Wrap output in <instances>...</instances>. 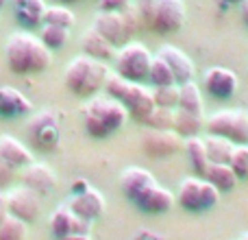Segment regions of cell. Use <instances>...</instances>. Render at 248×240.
<instances>
[{
	"label": "cell",
	"instance_id": "34",
	"mask_svg": "<svg viewBox=\"0 0 248 240\" xmlns=\"http://www.w3.org/2000/svg\"><path fill=\"white\" fill-rule=\"evenodd\" d=\"M153 96H155V105H159V107L176 109L179 107V83H174V86L155 87Z\"/></svg>",
	"mask_w": 248,
	"mask_h": 240
},
{
	"label": "cell",
	"instance_id": "38",
	"mask_svg": "<svg viewBox=\"0 0 248 240\" xmlns=\"http://www.w3.org/2000/svg\"><path fill=\"white\" fill-rule=\"evenodd\" d=\"M16 168L9 166V164L0 162V192H2L4 188H9V186L13 184V179H16Z\"/></svg>",
	"mask_w": 248,
	"mask_h": 240
},
{
	"label": "cell",
	"instance_id": "42",
	"mask_svg": "<svg viewBox=\"0 0 248 240\" xmlns=\"http://www.w3.org/2000/svg\"><path fill=\"white\" fill-rule=\"evenodd\" d=\"M87 188H90V184H87L85 179H77V181H72V188H70V192L78 194V192H83V190H87Z\"/></svg>",
	"mask_w": 248,
	"mask_h": 240
},
{
	"label": "cell",
	"instance_id": "24",
	"mask_svg": "<svg viewBox=\"0 0 248 240\" xmlns=\"http://www.w3.org/2000/svg\"><path fill=\"white\" fill-rule=\"evenodd\" d=\"M183 151L189 159V166L194 168V175L202 177L209 166V157H207V146H205V137L201 136H192L183 140Z\"/></svg>",
	"mask_w": 248,
	"mask_h": 240
},
{
	"label": "cell",
	"instance_id": "48",
	"mask_svg": "<svg viewBox=\"0 0 248 240\" xmlns=\"http://www.w3.org/2000/svg\"><path fill=\"white\" fill-rule=\"evenodd\" d=\"M4 4H7V0H0V9H2V7H4Z\"/></svg>",
	"mask_w": 248,
	"mask_h": 240
},
{
	"label": "cell",
	"instance_id": "8",
	"mask_svg": "<svg viewBox=\"0 0 248 240\" xmlns=\"http://www.w3.org/2000/svg\"><path fill=\"white\" fill-rule=\"evenodd\" d=\"M205 129L211 136H220L235 144H248V114L244 109H222L205 120Z\"/></svg>",
	"mask_w": 248,
	"mask_h": 240
},
{
	"label": "cell",
	"instance_id": "2",
	"mask_svg": "<svg viewBox=\"0 0 248 240\" xmlns=\"http://www.w3.org/2000/svg\"><path fill=\"white\" fill-rule=\"evenodd\" d=\"M109 77V68L105 61H98L90 55H78L65 66L63 81L70 94L78 99H92L100 90H105V83Z\"/></svg>",
	"mask_w": 248,
	"mask_h": 240
},
{
	"label": "cell",
	"instance_id": "3",
	"mask_svg": "<svg viewBox=\"0 0 248 240\" xmlns=\"http://www.w3.org/2000/svg\"><path fill=\"white\" fill-rule=\"evenodd\" d=\"M128 120V112L120 101L111 99V96H92L90 103L83 109V122H85V131L96 140L109 137L113 131L124 127Z\"/></svg>",
	"mask_w": 248,
	"mask_h": 240
},
{
	"label": "cell",
	"instance_id": "12",
	"mask_svg": "<svg viewBox=\"0 0 248 240\" xmlns=\"http://www.w3.org/2000/svg\"><path fill=\"white\" fill-rule=\"evenodd\" d=\"M237 74L222 66H214L205 72V90L211 99L229 101L237 92Z\"/></svg>",
	"mask_w": 248,
	"mask_h": 240
},
{
	"label": "cell",
	"instance_id": "19",
	"mask_svg": "<svg viewBox=\"0 0 248 240\" xmlns=\"http://www.w3.org/2000/svg\"><path fill=\"white\" fill-rule=\"evenodd\" d=\"M157 55L161 57L168 66H170V70H172V74H174V79H176V83H179V86H181V83L192 81V77H194V61L189 59V57L185 55L181 48L172 46V44H166V46L159 48Z\"/></svg>",
	"mask_w": 248,
	"mask_h": 240
},
{
	"label": "cell",
	"instance_id": "31",
	"mask_svg": "<svg viewBox=\"0 0 248 240\" xmlns=\"http://www.w3.org/2000/svg\"><path fill=\"white\" fill-rule=\"evenodd\" d=\"M29 236V223L9 214L0 223V240H26Z\"/></svg>",
	"mask_w": 248,
	"mask_h": 240
},
{
	"label": "cell",
	"instance_id": "44",
	"mask_svg": "<svg viewBox=\"0 0 248 240\" xmlns=\"http://www.w3.org/2000/svg\"><path fill=\"white\" fill-rule=\"evenodd\" d=\"M242 17H244V24L248 29V0H246V2H242Z\"/></svg>",
	"mask_w": 248,
	"mask_h": 240
},
{
	"label": "cell",
	"instance_id": "25",
	"mask_svg": "<svg viewBox=\"0 0 248 240\" xmlns=\"http://www.w3.org/2000/svg\"><path fill=\"white\" fill-rule=\"evenodd\" d=\"M205 146H207L209 162H216V164H229L233 151H235V142L227 140V137H220V136H211V133H207Z\"/></svg>",
	"mask_w": 248,
	"mask_h": 240
},
{
	"label": "cell",
	"instance_id": "4",
	"mask_svg": "<svg viewBox=\"0 0 248 240\" xmlns=\"http://www.w3.org/2000/svg\"><path fill=\"white\" fill-rule=\"evenodd\" d=\"M105 90L111 99L120 101L126 107L128 116L137 122H144L148 118V114L155 109V96L153 90L144 86V83H135V81H126L124 77H120L118 72L109 74Z\"/></svg>",
	"mask_w": 248,
	"mask_h": 240
},
{
	"label": "cell",
	"instance_id": "7",
	"mask_svg": "<svg viewBox=\"0 0 248 240\" xmlns=\"http://www.w3.org/2000/svg\"><path fill=\"white\" fill-rule=\"evenodd\" d=\"M26 137L39 153H52L59 144V118L50 109L33 114L26 122Z\"/></svg>",
	"mask_w": 248,
	"mask_h": 240
},
{
	"label": "cell",
	"instance_id": "1",
	"mask_svg": "<svg viewBox=\"0 0 248 240\" xmlns=\"http://www.w3.org/2000/svg\"><path fill=\"white\" fill-rule=\"evenodd\" d=\"M4 59L13 74L31 77V74H42L50 68L52 51H48L42 39L31 31H16L9 35L4 44Z\"/></svg>",
	"mask_w": 248,
	"mask_h": 240
},
{
	"label": "cell",
	"instance_id": "18",
	"mask_svg": "<svg viewBox=\"0 0 248 240\" xmlns=\"http://www.w3.org/2000/svg\"><path fill=\"white\" fill-rule=\"evenodd\" d=\"M153 184H157L155 177H153V172L146 171V168H140V166L126 168V171L122 172V179H120L124 197H126L131 203H135Z\"/></svg>",
	"mask_w": 248,
	"mask_h": 240
},
{
	"label": "cell",
	"instance_id": "15",
	"mask_svg": "<svg viewBox=\"0 0 248 240\" xmlns=\"http://www.w3.org/2000/svg\"><path fill=\"white\" fill-rule=\"evenodd\" d=\"M92 223L83 221L70 210V206H59L50 216V232L55 238H63L68 234H90Z\"/></svg>",
	"mask_w": 248,
	"mask_h": 240
},
{
	"label": "cell",
	"instance_id": "23",
	"mask_svg": "<svg viewBox=\"0 0 248 240\" xmlns=\"http://www.w3.org/2000/svg\"><path fill=\"white\" fill-rule=\"evenodd\" d=\"M202 179H207L209 184H214L220 192H231L233 188L237 186L240 177L235 175V171L231 168V164H216V162H209L207 166L205 175Z\"/></svg>",
	"mask_w": 248,
	"mask_h": 240
},
{
	"label": "cell",
	"instance_id": "30",
	"mask_svg": "<svg viewBox=\"0 0 248 240\" xmlns=\"http://www.w3.org/2000/svg\"><path fill=\"white\" fill-rule=\"evenodd\" d=\"M68 29H61V26H52V24H42V33H39V39L44 42V46L48 51H59L68 44Z\"/></svg>",
	"mask_w": 248,
	"mask_h": 240
},
{
	"label": "cell",
	"instance_id": "46",
	"mask_svg": "<svg viewBox=\"0 0 248 240\" xmlns=\"http://www.w3.org/2000/svg\"><path fill=\"white\" fill-rule=\"evenodd\" d=\"M59 2H63V4H74V2H81V0H59Z\"/></svg>",
	"mask_w": 248,
	"mask_h": 240
},
{
	"label": "cell",
	"instance_id": "14",
	"mask_svg": "<svg viewBox=\"0 0 248 240\" xmlns=\"http://www.w3.org/2000/svg\"><path fill=\"white\" fill-rule=\"evenodd\" d=\"M70 210L83 221H90L94 223L96 219H100L105 212V197L98 192L96 188H87L78 194H72V199L68 201Z\"/></svg>",
	"mask_w": 248,
	"mask_h": 240
},
{
	"label": "cell",
	"instance_id": "22",
	"mask_svg": "<svg viewBox=\"0 0 248 240\" xmlns=\"http://www.w3.org/2000/svg\"><path fill=\"white\" fill-rule=\"evenodd\" d=\"M0 162L20 171L33 162V153L13 136H0Z\"/></svg>",
	"mask_w": 248,
	"mask_h": 240
},
{
	"label": "cell",
	"instance_id": "20",
	"mask_svg": "<svg viewBox=\"0 0 248 240\" xmlns=\"http://www.w3.org/2000/svg\"><path fill=\"white\" fill-rule=\"evenodd\" d=\"M33 112V103L13 86H0V118H20Z\"/></svg>",
	"mask_w": 248,
	"mask_h": 240
},
{
	"label": "cell",
	"instance_id": "5",
	"mask_svg": "<svg viewBox=\"0 0 248 240\" xmlns=\"http://www.w3.org/2000/svg\"><path fill=\"white\" fill-rule=\"evenodd\" d=\"M220 194L222 192H220L214 184H209L207 179L194 175V177H187V179L181 181L179 190H176V203H179L185 212L202 214V212L218 206Z\"/></svg>",
	"mask_w": 248,
	"mask_h": 240
},
{
	"label": "cell",
	"instance_id": "10",
	"mask_svg": "<svg viewBox=\"0 0 248 240\" xmlns=\"http://www.w3.org/2000/svg\"><path fill=\"white\" fill-rule=\"evenodd\" d=\"M185 24V4L183 0H159L155 7L153 20H150V31L161 35H170L181 31Z\"/></svg>",
	"mask_w": 248,
	"mask_h": 240
},
{
	"label": "cell",
	"instance_id": "27",
	"mask_svg": "<svg viewBox=\"0 0 248 240\" xmlns=\"http://www.w3.org/2000/svg\"><path fill=\"white\" fill-rule=\"evenodd\" d=\"M202 94L201 87L196 86V81H187L179 86V107L183 112H192V114H202Z\"/></svg>",
	"mask_w": 248,
	"mask_h": 240
},
{
	"label": "cell",
	"instance_id": "11",
	"mask_svg": "<svg viewBox=\"0 0 248 240\" xmlns=\"http://www.w3.org/2000/svg\"><path fill=\"white\" fill-rule=\"evenodd\" d=\"M7 201H9V214L24 221V223H35L39 212H42L39 194H35L26 186H20V188H13L11 192H7Z\"/></svg>",
	"mask_w": 248,
	"mask_h": 240
},
{
	"label": "cell",
	"instance_id": "39",
	"mask_svg": "<svg viewBox=\"0 0 248 240\" xmlns=\"http://www.w3.org/2000/svg\"><path fill=\"white\" fill-rule=\"evenodd\" d=\"M131 4V0H98L100 11H124Z\"/></svg>",
	"mask_w": 248,
	"mask_h": 240
},
{
	"label": "cell",
	"instance_id": "9",
	"mask_svg": "<svg viewBox=\"0 0 248 240\" xmlns=\"http://www.w3.org/2000/svg\"><path fill=\"white\" fill-rule=\"evenodd\" d=\"M183 149V137L174 129H146L141 136V151L150 159H168Z\"/></svg>",
	"mask_w": 248,
	"mask_h": 240
},
{
	"label": "cell",
	"instance_id": "13",
	"mask_svg": "<svg viewBox=\"0 0 248 240\" xmlns=\"http://www.w3.org/2000/svg\"><path fill=\"white\" fill-rule=\"evenodd\" d=\"M94 26L100 35H103L107 42H111L116 48H120L126 44V39L131 37L124 26V20H122V13L120 11H100L94 16Z\"/></svg>",
	"mask_w": 248,
	"mask_h": 240
},
{
	"label": "cell",
	"instance_id": "37",
	"mask_svg": "<svg viewBox=\"0 0 248 240\" xmlns=\"http://www.w3.org/2000/svg\"><path fill=\"white\" fill-rule=\"evenodd\" d=\"M159 0H137V11H140V17H141V24L144 26H150V20H153V13H155V7H157Z\"/></svg>",
	"mask_w": 248,
	"mask_h": 240
},
{
	"label": "cell",
	"instance_id": "21",
	"mask_svg": "<svg viewBox=\"0 0 248 240\" xmlns=\"http://www.w3.org/2000/svg\"><path fill=\"white\" fill-rule=\"evenodd\" d=\"M81 48H83V52H85V55L94 57V59H98V61L116 59V52H118V48L113 46L111 42H107V39H105L103 35L94 29V26H90V29L83 31Z\"/></svg>",
	"mask_w": 248,
	"mask_h": 240
},
{
	"label": "cell",
	"instance_id": "16",
	"mask_svg": "<svg viewBox=\"0 0 248 240\" xmlns=\"http://www.w3.org/2000/svg\"><path fill=\"white\" fill-rule=\"evenodd\" d=\"M57 184V177L46 164L31 162L29 166L22 168V186H26L29 190H33L39 197H46L52 192Z\"/></svg>",
	"mask_w": 248,
	"mask_h": 240
},
{
	"label": "cell",
	"instance_id": "32",
	"mask_svg": "<svg viewBox=\"0 0 248 240\" xmlns=\"http://www.w3.org/2000/svg\"><path fill=\"white\" fill-rule=\"evenodd\" d=\"M74 13L68 7H46L44 11V20L42 24H52V26H61V29H72L74 26Z\"/></svg>",
	"mask_w": 248,
	"mask_h": 240
},
{
	"label": "cell",
	"instance_id": "26",
	"mask_svg": "<svg viewBox=\"0 0 248 240\" xmlns=\"http://www.w3.org/2000/svg\"><path fill=\"white\" fill-rule=\"evenodd\" d=\"M205 127V118L202 114H192V112H183V109H176L174 114V131L179 133L181 137H192L198 136Z\"/></svg>",
	"mask_w": 248,
	"mask_h": 240
},
{
	"label": "cell",
	"instance_id": "33",
	"mask_svg": "<svg viewBox=\"0 0 248 240\" xmlns=\"http://www.w3.org/2000/svg\"><path fill=\"white\" fill-rule=\"evenodd\" d=\"M174 114H176V109L155 105V109L148 114V118L141 124H146L148 129H174Z\"/></svg>",
	"mask_w": 248,
	"mask_h": 240
},
{
	"label": "cell",
	"instance_id": "43",
	"mask_svg": "<svg viewBox=\"0 0 248 240\" xmlns=\"http://www.w3.org/2000/svg\"><path fill=\"white\" fill-rule=\"evenodd\" d=\"M57 240H92L90 234H68V236H63V238H57Z\"/></svg>",
	"mask_w": 248,
	"mask_h": 240
},
{
	"label": "cell",
	"instance_id": "36",
	"mask_svg": "<svg viewBox=\"0 0 248 240\" xmlns=\"http://www.w3.org/2000/svg\"><path fill=\"white\" fill-rule=\"evenodd\" d=\"M122 13V20H124V26H126L128 35H135L137 31H140L141 26V17H140V11H137V7H133V4H128Z\"/></svg>",
	"mask_w": 248,
	"mask_h": 240
},
{
	"label": "cell",
	"instance_id": "41",
	"mask_svg": "<svg viewBox=\"0 0 248 240\" xmlns=\"http://www.w3.org/2000/svg\"><path fill=\"white\" fill-rule=\"evenodd\" d=\"M9 216V201H7V194L0 192V223Z\"/></svg>",
	"mask_w": 248,
	"mask_h": 240
},
{
	"label": "cell",
	"instance_id": "29",
	"mask_svg": "<svg viewBox=\"0 0 248 240\" xmlns=\"http://www.w3.org/2000/svg\"><path fill=\"white\" fill-rule=\"evenodd\" d=\"M148 81L153 83L155 87L174 86V83H176V79H174V74H172L170 66H168L159 55L153 57V64H150V70H148Z\"/></svg>",
	"mask_w": 248,
	"mask_h": 240
},
{
	"label": "cell",
	"instance_id": "35",
	"mask_svg": "<svg viewBox=\"0 0 248 240\" xmlns=\"http://www.w3.org/2000/svg\"><path fill=\"white\" fill-rule=\"evenodd\" d=\"M229 164L240 179H248V144H235Z\"/></svg>",
	"mask_w": 248,
	"mask_h": 240
},
{
	"label": "cell",
	"instance_id": "17",
	"mask_svg": "<svg viewBox=\"0 0 248 240\" xmlns=\"http://www.w3.org/2000/svg\"><path fill=\"white\" fill-rule=\"evenodd\" d=\"M176 203V197L170 192L168 188L159 184H153L140 199L135 201L137 210H141L144 214H166L174 207Z\"/></svg>",
	"mask_w": 248,
	"mask_h": 240
},
{
	"label": "cell",
	"instance_id": "45",
	"mask_svg": "<svg viewBox=\"0 0 248 240\" xmlns=\"http://www.w3.org/2000/svg\"><path fill=\"white\" fill-rule=\"evenodd\" d=\"M222 2H229V4H242V2H246V0H222Z\"/></svg>",
	"mask_w": 248,
	"mask_h": 240
},
{
	"label": "cell",
	"instance_id": "47",
	"mask_svg": "<svg viewBox=\"0 0 248 240\" xmlns=\"http://www.w3.org/2000/svg\"><path fill=\"white\" fill-rule=\"evenodd\" d=\"M237 240H248V234H244V236H240Z\"/></svg>",
	"mask_w": 248,
	"mask_h": 240
},
{
	"label": "cell",
	"instance_id": "6",
	"mask_svg": "<svg viewBox=\"0 0 248 240\" xmlns=\"http://www.w3.org/2000/svg\"><path fill=\"white\" fill-rule=\"evenodd\" d=\"M150 51L140 42H126L116 52V72L126 81L144 83L148 79V70L153 64Z\"/></svg>",
	"mask_w": 248,
	"mask_h": 240
},
{
	"label": "cell",
	"instance_id": "40",
	"mask_svg": "<svg viewBox=\"0 0 248 240\" xmlns=\"http://www.w3.org/2000/svg\"><path fill=\"white\" fill-rule=\"evenodd\" d=\"M133 240H163V236H161V234L150 232V229H141V232L137 234Z\"/></svg>",
	"mask_w": 248,
	"mask_h": 240
},
{
	"label": "cell",
	"instance_id": "28",
	"mask_svg": "<svg viewBox=\"0 0 248 240\" xmlns=\"http://www.w3.org/2000/svg\"><path fill=\"white\" fill-rule=\"evenodd\" d=\"M44 11H46V2L44 0H17V20L24 26H37L44 20Z\"/></svg>",
	"mask_w": 248,
	"mask_h": 240
}]
</instances>
